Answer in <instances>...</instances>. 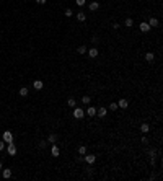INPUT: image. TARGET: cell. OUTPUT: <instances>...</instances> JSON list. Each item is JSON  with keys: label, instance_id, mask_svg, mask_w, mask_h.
<instances>
[{"label": "cell", "instance_id": "28", "mask_svg": "<svg viewBox=\"0 0 163 181\" xmlns=\"http://www.w3.org/2000/svg\"><path fill=\"white\" fill-rule=\"evenodd\" d=\"M75 3H77L78 7H83V5L86 3V0H75Z\"/></svg>", "mask_w": 163, "mask_h": 181}, {"label": "cell", "instance_id": "9", "mask_svg": "<svg viewBox=\"0 0 163 181\" xmlns=\"http://www.w3.org/2000/svg\"><path fill=\"white\" fill-rule=\"evenodd\" d=\"M10 176H12V170H10V168H5V170H3V168H2V178H3V179H8Z\"/></svg>", "mask_w": 163, "mask_h": 181}, {"label": "cell", "instance_id": "12", "mask_svg": "<svg viewBox=\"0 0 163 181\" xmlns=\"http://www.w3.org/2000/svg\"><path fill=\"white\" fill-rule=\"evenodd\" d=\"M147 23H148V26H150V28H157L158 25H160V23H158V20H157V18H153V16H152V18L148 20Z\"/></svg>", "mask_w": 163, "mask_h": 181}, {"label": "cell", "instance_id": "13", "mask_svg": "<svg viewBox=\"0 0 163 181\" xmlns=\"http://www.w3.org/2000/svg\"><path fill=\"white\" fill-rule=\"evenodd\" d=\"M51 154H52V157H59V155H60V148H59L57 147V145H52V148H51Z\"/></svg>", "mask_w": 163, "mask_h": 181}, {"label": "cell", "instance_id": "35", "mask_svg": "<svg viewBox=\"0 0 163 181\" xmlns=\"http://www.w3.org/2000/svg\"><path fill=\"white\" fill-rule=\"evenodd\" d=\"M0 178H2V175H0Z\"/></svg>", "mask_w": 163, "mask_h": 181}, {"label": "cell", "instance_id": "19", "mask_svg": "<svg viewBox=\"0 0 163 181\" xmlns=\"http://www.w3.org/2000/svg\"><path fill=\"white\" fill-rule=\"evenodd\" d=\"M47 142H49V144H55V142H57V134H49Z\"/></svg>", "mask_w": 163, "mask_h": 181}, {"label": "cell", "instance_id": "32", "mask_svg": "<svg viewBox=\"0 0 163 181\" xmlns=\"http://www.w3.org/2000/svg\"><path fill=\"white\" fill-rule=\"evenodd\" d=\"M36 3H38V5H44V3H46V0H36Z\"/></svg>", "mask_w": 163, "mask_h": 181}, {"label": "cell", "instance_id": "27", "mask_svg": "<svg viewBox=\"0 0 163 181\" xmlns=\"http://www.w3.org/2000/svg\"><path fill=\"white\" fill-rule=\"evenodd\" d=\"M109 109H111V111H117V109H119L117 103H111V104H109Z\"/></svg>", "mask_w": 163, "mask_h": 181}, {"label": "cell", "instance_id": "22", "mask_svg": "<svg viewBox=\"0 0 163 181\" xmlns=\"http://www.w3.org/2000/svg\"><path fill=\"white\" fill-rule=\"evenodd\" d=\"M124 25H126L127 28L134 26V20H132V18H126V21H124Z\"/></svg>", "mask_w": 163, "mask_h": 181}, {"label": "cell", "instance_id": "18", "mask_svg": "<svg viewBox=\"0 0 163 181\" xmlns=\"http://www.w3.org/2000/svg\"><path fill=\"white\" fill-rule=\"evenodd\" d=\"M155 162H157V152L150 150V163H152V165H155Z\"/></svg>", "mask_w": 163, "mask_h": 181}, {"label": "cell", "instance_id": "6", "mask_svg": "<svg viewBox=\"0 0 163 181\" xmlns=\"http://www.w3.org/2000/svg\"><path fill=\"white\" fill-rule=\"evenodd\" d=\"M117 106L122 108V109H127V106H129V101H127L126 98H121L119 101H117Z\"/></svg>", "mask_w": 163, "mask_h": 181}, {"label": "cell", "instance_id": "2", "mask_svg": "<svg viewBox=\"0 0 163 181\" xmlns=\"http://www.w3.org/2000/svg\"><path fill=\"white\" fill-rule=\"evenodd\" d=\"M2 140L5 142V144H10V142H13V134L10 131H5L3 132V135H2Z\"/></svg>", "mask_w": 163, "mask_h": 181}, {"label": "cell", "instance_id": "21", "mask_svg": "<svg viewBox=\"0 0 163 181\" xmlns=\"http://www.w3.org/2000/svg\"><path fill=\"white\" fill-rule=\"evenodd\" d=\"M18 93H20V96H28V88H26V86H21Z\"/></svg>", "mask_w": 163, "mask_h": 181}, {"label": "cell", "instance_id": "30", "mask_svg": "<svg viewBox=\"0 0 163 181\" xmlns=\"http://www.w3.org/2000/svg\"><path fill=\"white\" fill-rule=\"evenodd\" d=\"M98 41H100V39H98L96 36H93V38H91V43H93V44H98Z\"/></svg>", "mask_w": 163, "mask_h": 181}, {"label": "cell", "instance_id": "25", "mask_svg": "<svg viewBox=\"0 0 163 181\" xmlns=\"http://www.w3.org/2000/svg\"><path fill=\"white\" fill-rule=\"evenodd\" d=\"M78 154H80V155H85L86 154V147H85V145H80V147H78Z\"/></svg>", "mask_w": 163, "mask_h": 181}, {"label": "cell", "instance_id": "1", "mask_svg": "<svg viewBox=\"0 0 163 181\" xmlns=\"http://www.w3.org/2000/svg\"><path fill=\"white\" fill-rule=\"evenodd\" d=\"M74 117L75 119H83L85 117V109H82V108H74Z\"/></svg>", "mask_w": 163, "mask_h": 181}, {"label": "cell", "instance_id": "20", "mask_svg": "<svg viewBox=\"0 0 163 181\" xmlns=\"http://www.w3.org/2000/svg\"><path fill=\"white\" fill-rule=\"evenodd\" d=\"M77 20H78V21H85V20H86V13L85 12H78L77 13Z\"/></svg>", "mask_w": 163, "mask_h": 181}, {"label": "cell", "instance_id": "31", "mask_svg": "<svg viewBox=\"0 0 163 181\" xmlns=\"http://www.w3.org/2000/svg\"><path fill=\"white\" fill-rule=\"evenodd\" d=\"M3 148H5V142L0 140V150H3Z\"/></svg>", "mask_w": 163, "mask_h": 181}, {"label": "cell", "instance_id": "23", "mask_svg": "<svg viewBox=\"0 0 163 181\" xmlns=\"http://www.w3.org/2000/svg\"><path fill=\"white\" fill-rule=\"evenodd\" d=\"M64 15L67 16V18H70V16H74V10H72V8H67V10L64 12Z\"/></svg>", "mask_w": 163, "mask_h": 181}, {"label": "cell", "instance_id": "10", "mask_svg": "<svg viewBox=\"0 0 163 181\" xmlns=\"http://www.w3.org/2000/svg\"><path fill=\"white\" fill-rule=\"evenodd\" d=\"M150 29H152V28L148 26L147 21H142V23H140V31H142V33H148Z\"/></svg>", "mask_w": 163, "mask_h": 181}, {"label": "cell", "instance_id": "26", "mask_svg": "<svg viewBox=\"0 0 163 181\" xmlns=\"http://www.w3.org/2000/svg\"><path fill=\"white\" fill-rule=\"evenodd\" d=\"M90 101H91V98H90V96H86V95L82 98V103H83V104H90Z\"/></svg>", "mask_w": 163, "mask_h": 181}, {"label": "cell", "instance_id": "34", "mask_svg": "<svg viewBox=\"0 0 163 181\" xmlns=\"http://www.w3.org/2000/svg\"><path fill=\"white\" fill-rule=\"evenodd\" d=\"M2 168H3V165H2V162H0V171H2Z\"/></svg>", "mask_w": 163, "mask_h": 181}, {"label": "cell", "instance_id": "11", "mask_svg": "<svg viewBox=\"0 0 163 181\" xmlns=\"http://www.w3.org/2000/svg\"><path fill=\"white\" fill-rule=\"evenodd\" d=\"M33 86H34V90H43V86H44L43 80H34V82H33Z\"/></svg>", "mask_w": 163, "mask_h": 181}, {"label": "cell", "instance_id": "8", "mask_svg": "<svg viewBox=\"0 0 163 181\" xmlns=\"http://www.w3.org/2000/svg\"><path fill=\"white\" fill-rule=\"evenodd\" d=\"M98 8H100V2H90V5H88L90 12H96Z\"/></svg>", "mask_w": 163, "mask_h": 181}, {"label": "cell", "instance_id": "16", "mask_svg": "<svg viewBox=\"0 0 163 181\" xmlns=\"http://www.w3.org/2000/svg\"><path fill=\"white\" fill-rule=\"evenodd\" d=\"M145 61L147 62H153L155 61V54L153 52H145Z\"/></svg>", "mask_w": 163, "mask_h": 181}, {"label": "cell", "instance_id": "7", "mask_svg": "<svg viewBox=\"0 0 163 181\" xmlns=\"http://www.w3.org/2000/svg\"><path fill=\"white\" fill-rule=\"evenodd\" d=\"M106 113H108V109H106V108H103V106L96 109V116H98V117H105Z\"/></svg>", "mask_w": 163, "mask_h": 181}, {"label": "cell", "instance_id": "17", "mask_svg": "<svg viewBox=\"0 0 163 181\" xmlns=\"http://www.w3.org/2000/svg\"><path fill=\"white\" fill-rule=\"evenodd\" d=\"M148 131H150V126H148L147 123H142V124H140V132H144V134H147Z\"/></svg>", "mask_w": 163, "mask_h": 181}, {"label": "cell", "instance_id": "3", "mask_svg": "<svg viewBox=\"0 0 163 181\" xmlns=\"http://www.w3.org/2000/svg\"><path fill=\"white\" fill-rule=\"evenodd\" d=\"M7 152H8L10 157H15V155H16V147H15V144H13V142H10V144L7 145Z\"/></svg>", "mask_w": 163, "mask_h": 181}, {"label": "cell", "instance_id": "4", "mask_svg": "<svg viewBox=\"0 0 163 181\" xmlns=\"http://www.w3.org/2000/svg\"><path fill=\"white\" fill-rule=\"evenodd\" d=\"M83 160H85V162L88 163V165H93V163L96 162V157H95V155H91V154H90V155H86V154H85V157H83Z\"/></svg>", "mask_w": 163, "mask_h": 181}, {"label": "cell", "instance_id": "24", "mask_svg": "<svg viewBox=\"0 0 163 181\" xmlns=\"http://www.w3.org/2000/svg\"><path fill=\"white\" fill-rule=\"evenodd\" d=\"M67 104H69L70 108H75V104H77V103H75V98H69V100H67Z\"/></svg>", "mask_w": 163, "mask_h": 181}, {"label": "cell", "instance_id": "14", "mask_svg": "<svg viewBox=\"0 0 163 181\" xmlns=\"http://www.w3.org/2000/svg\"><path fill=\"white\" fill-rule=\"evenodd\" d=\"M86 51H88V49H86V46H85V44H82V46L77 47V51H75V52L80 54V55H83V54H86Z\"/></svg>", "mask_w": 163, "mask_h": 181}, {"label": "cell", "instance_id": "33", "mask_svg": "<svg viewBox=\"0 0 163 181\" xmlns=\"http://www.w3.org/2000/svg\"><path fill=\"white\" fill-rule=\"evenodd\" d=\"M113 28H114V29H119L121 26H119V23H113Z\"/></svg>", "mask_w": 163, "mask_h": 181}, {"label": "cell", "instance_id": "15", "mask_svg": "<svg viewBox=\"0 0 163 181\" xmlns=\"http://www.w3.org/2000/svg\"><path fill=\"white\" fill-rule=\"evenodd\" d=\"M86 114H88L90 117H95V116H96V108L88 106V109H86Z\"/></svg>", "mask_w": 163, "mask_h": 181}, {"label": "cell", "instance_id": "29", "mask_svg": "<svg viewBox=\"0 0 163 181\" xmlns=\"http://www.w3.org/2000/svg\"><path fill=\"white\" fill-rule=\"evenodd\" d=\"M39 147H41V148H46V147H47V140H41V142H39Z\"/></svg>", "mask_w": 163, "mask_h": 181}, {"label": "cell", "instance_id": "5", "mask_svg": "<svg viewBox=\"0 0 163 181\" xmlns=\"http://www.w3.org/2000/svg\"><path fill=\"white\" fill-rule=\"evenodd\" d=\"M86 52H88V57H91V59L98 57V54H100V51L96 49V47H90V49L86 51Z\"/></svg>", "mask_w": 163, "mask_h": 181}]
</instances>
